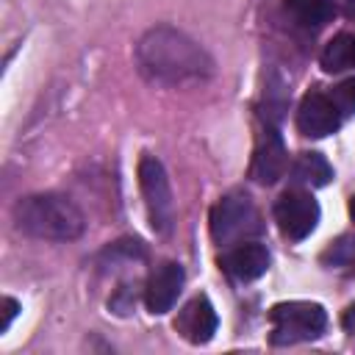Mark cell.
I'll return each instance as SVG.
<instances>
[{
  "label": "cell",
  "mask_w": 355,
  "mask_h": 355,
  "mask_svg": "<svg viewBox=\"0 0 355 355\" xmlns=\"http://www.w3.org/2000/svg\"><path fill=\"white\" fill-rule=\"evenodd\" d=\"M322 69L324 72H344L355 69V33H338L322 50Z\"/></svg>",
  "instance_id": "obj_14"
},
{
  "label": "cell",
  "mask_w": 355,
  "mask_h": 355,
  "mask_svg": "<svg viewBox=\"0 0 355 355\" xmlns=\"http://www.w3.org/2000/svg\"><path fill=\"white\" fill-rule=\"evenodd\" d=\"M0 308H3V319H0V333H6V330L11 327V322H14V316L19 313V302H17V300H11V297H3Z\"/></svg>",
  "instance_id": "obj_17"
},
{
  "label": "cell",
  "mask_w": 355,
  "mask_h": 355,
  "mask_svg": "<svg viewBox=\"0 0 355 355\" xmlns=\"http://www.w3.org/2000/svg\"><path fill=\"white\" fill-rule=\"evenodd\" d=\"M139 189H141L153 230L166 236L175 225V200H172L166 169L155 155H144L139 161Z\"/></svg>",
  "instance_id": "obj_5"
},
{
  "label": "cell",
  "mask_w": 355,
  "mask_h": 355,
  "mask_svg": "<svg viewBox=\"0 0 355 355\" xmlns=\"http://www.w3.org/2000/svg\"><path fill=\"white\" fill-rule=\"evenodd\" d=\"M136 67L150 83L169 89L197 86L214 75V58L208 50L172 25L144 31L136 44Z\"/></svg>",
  "instance_id": "obj_1"
},
{
  "label": "cell",
  "mask_w": 355,
  "mask_h": 355,
  "mask_svg": "<svg viewBox=\"0 0 355 355\" xmlns=\"http://www.w3.org/2000/svg\"><path fill=\"white\" fill-rule=\"evenodd\" d=\"M341 324H344L349 333H355V302H349V305L344 308V313H341Z\"/></svg>",
  "instance_id": "obj_18"
},
{
  "label": "cell",
  "mask_w": 355,
  "mask_h": 355,
  "mask_svg": "<svg viewBox=\"0 0 355 355\" xmlns=\"http://www.w3.org/2000/svg\"><path fill=\"white\" fill-rule=\"evenodd\" d=\"M349 216H352V222H355V197H352V202H349Z\"/></svg>",
  "instance_id": "obj_19"
},
{
  "label": "cell",
  "mask_w": 355,
  "mask_h": 355,
  "mask_svg": "<svg viewBox=\"0 0 355 355\" xmlns=\"http://www.w3.org/2000/svg\"><path fill=\"white\" fill-rule=\"evenodd\" d=\"M216 324H219V319H216V311L208 297L189 300L175 319V330L191 344H208L216 333Z\"/></svg>",
  "instance_id": "obj_10"
},
{
  "label": "cell",
  "mask_w": 355,
  "mask_h": 355,
  "mask_svg": "<svg viewBox=\"0 0 355 355\" xmlns=\"http://www.w3.org/2000/svg\"><path fill=\"white\" fill-rule=\"evenodd\" d=\"M322 263L330 266V269L355 272V236H341V239H336V241L322 252Z\"/></svg>",
  "instance_id": "obj_15"
},
{
  "label": "cell",
  "mask_w": 355,
  "mask_h": 355,
  "mask_svg": "<svg viewBox=\"0 0 355 355\" xmlns=\"http://www.w3.org/2000/svg\"><path fill=\"white\" fill-rule=\"evenodd\" d=\"M222 269L239 283L258 280L269 269V250L255 241H241L222 255Z\"/></svg>",
  "instance_id": "obj_11"
},
{
  "label": "cell",
  "mask_w": 355,
  "mask_h": 355,
  "mask_svg": "<svg viewBox=\"0 0 355 355\" xmlns=\"http://www.w3.org/2000/svg\"><path fill=\"white\" fill-rule=\"evenodd\" d=\"M183 280H186V275H183L180 263H175V261L158 263L150 272L147 283H144V305H147V311L155 313V316L172 311V305L178 302V297L183 291Z\"/></svg>",
  "instance_id": "obj_9"
},
{
  "label": "cell",
  "mask_w": 355,
  "mask_h": 355,
  "mask_svg": "<svg viewBox=\"0 0 355 355\" xmlns=\"http://www.w3.org/2000/svg\"><path fill=\"white\" fill-rule=\"evenodd\" d=\"M258 230L261 216L244 191H230L211 208V236L216 244H241L247 236H255Z\"/></svg>",
  "instance_id": "obj_3"
},
{
  "label": "cell",
  "mask_w": 355,
  "mask_h": 355,
  "mask_svg": "<svg viewBox=\"0 0 355 355\" xmlns=\"http://www.w3.org/2000/svg\"><path fill=\"white\" fill-rule=\"evenodd\" d=\"M14 219L22 233L44 241H72L86 227L80 208L69 197L53 191L22 197L14 208Z\"/></svg>",
  "instance_id": "obj_2"
},
{
  "label": "cell",
  "mask_w": 355,
  "mask_h": 355,
  "mask_svg": "<svg viewBox=\"0 0 355 355\" xmlns=\"http://www.w3.org/2000/svg\"><path fill=\"white\" fill-rule=\"evenodd\" d=\"M269 319H272V341L275 344H297V341L319 338L327 324L324 308L316 302H302V300L277 302L272 308Z\"/></svg>",
  "instance_id": "obj_4"
},
{
  "label": "cell",
  "mask_w": 355,
  "mask_h": 355,
  "mask_svg": "<svg viewBox=\"0 0 355 355\" xmlns=\"http://www.w3.org/2000/svg\"><path fill=\"white\" fill-rule=\"evenodd\" d=\"M291 178L300 186L319 189L333 180V166L327 164V158L322 153H300L291 164Z\"/></svg>",
  "instance_id": "obj_12"
},
{
  "label": "cell",
  "mask_w": 355,
  "mask_h": 355,
  "mask_svg": "<svg viewBox=\"0 0 355 355\" xmlns=\"http://www.w3.org/2000/svg\"><path fill=\"white\" fill-rule=\"evenodd\" d=\"M275 222L286 239L300 241L313 233L319 222V202L305 189H288L275 202Z\"/></svg>",
  "instance_id": "obj_6"
},
{
  "label": "cell",
  "mask_w": 355,
  "mask_h": 355,
  "mask_svg": "<svg viewBox=\"0 0 355 355\" xmlns=\"http://www.w3.org/2000/svg\"><path fill=\"white\" fill-rule=\"evenodd\" d=\"M286 14L294 19V25L319 31L333 19V6L327 0H286Z\"/></svg>",
  "instance_id": "obj_13"
},
{
  "label": "cell",
  "mask_w": 355,
  "mask_h": 355,
  "mask_svg": "<svg viewBox=\"0 0 355 355\" xmlns=\"http://www.w3.org/2000/svg\"><path fill=\"white\" fill-rule=\"evenodd\" d=\"M330 100L336 103V108L341 111V116L355 114V80H344L330 92Z\"/></svg>",
  "instance_id": "obj_16"
},
{
  "label": "cell",
  "mask_w": 355,
  "mask_h": 355,
  "mask_svg": "<svg viewBox=\"0 0 355 355\" xmlns=\"http://www.w3.org/2000/svg\"><path fill=\"white\" fill-rule=\"evenodd\" d=\"M297 128L302 136L324 139L341 128V111L330 100V94L308 92L297 108Z\"/></svg>",
  "instance_id": "obj_8"
},
{
  "label": "cell",
  "mask_w": 355,
  "mask_h": 355,
  "mask_svg": "<svg viewBox=\"0 0 355 355\" xmlns=\"http://www.w3.org/2000/svg\"><path fill=\"white\" fill-rule=\"evenodd\" d=\"M286 169H288V153L283 147V139H280L275 125H266L263 133L258 136L250 175L261 186H275L286 175Z\"/></svg>",
  "instance_id": "obj_7"
}]
</instances>
